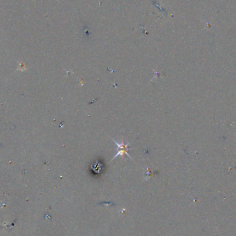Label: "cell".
Listing matches in <instances>:
<instances>
[{
  "label": "cell",
  "mask_w": 236,
  "mask_h": 236,
  "mask_svg": "<svg viewBox=\"0 0 236 236\" xmlns=\"http://www.w3.org/2000/svg\"><path fill=\"white\" fill-rule=\"evenodd\" d=\"M113 141L115 142V143L116 144V145H117V154H116V155H115V157H114L113 158L111 159V161L113 160V159L115 158H116V157H117L118 155L123 156L124 155V154L127 155V156H128L130 158H131V155H130L129 153H128V151H129L130 149H128V146L129 145V143H128L127 144H124V143H118L117 142H116L115 140H113Z\"/></svg>",
  "instance_id": "1"
}]
</instances>
